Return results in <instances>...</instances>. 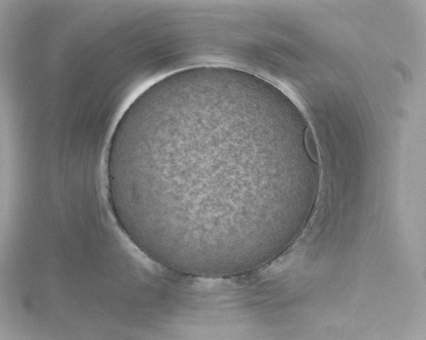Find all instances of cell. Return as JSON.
<instances>
[{
	"label": "cell",
	"instance_id": "1",
	"mask_svg": "<svg viewBox=\"0 0 426 340\" xmlns=\"http://www.w3.org/2000/svg\"><path fill=\"white\" fill-rule=\"evenodd\" d=\"M305 145L307 152L310 155V158L314 162H319L318 151L317 148L316 140L310 127L306 128L304 134Z\"/></svg>",
	"mask_w": 426,
	"mask_h": 340
}]
</instances>
